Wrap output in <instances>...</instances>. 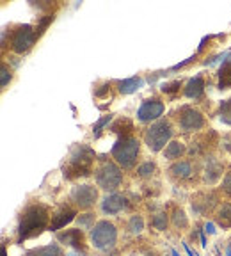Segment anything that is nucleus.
<instances>
[{
    "label": "nucleus",
    "mask_w": 231,
    "mask_h": 256,
    "mask_svg": "<svg viewBox=\"0 0 231 256\" xmlns=\"http://www.w3.org/2000/svg\"><path fill=\"white\" fill-rule=\"evenodd\" d=\"M57 240H59L60 244L64 246H70V248H75L76 251H84V233H82V230L80 228H75V230H66V232L59 233L57 235Z\"/></svg>",
    "instance_id": "13"
},
{
    "label": "nucleus",
    "mask_w": 231,
    "mask_h": 256,
    "mask_svg": "<svg viewBox=\"0 0 231 256\" xmlns=\"http://www.w3.org/2000/svg\"><path fill=\"white\" fill-rule=\"evenodd\" d=\"M220 188H222V192L226 194L228 198H231V166H230V169L226 171V174H224Z\"/></svg>",
    "instance_id": "30"
},
{
    "label": "nucleus",
    "mask_w": 231,
    "mask_h": 256,
    "mask_svg": "<svg viewBox=\"0 0 231 256\" xmlns=\"http://www.w3.org/2000/svg\"><path fill=\"white\" fill-rule=\"evenodd\" d=\"M110 120H112V114H107V116H104L100 121H98V123L94 124V128H92V132H94V137L100 136V132L104 130L105 126H107L108 123H110Z\"/></svg>",
    "instance_id": "31"
},
{
    "label": "nucleus",
    "mask_w": 231,
    "mask_h": 256,
    "mask_svg": "<svg viewBox=\"0 0 231 256\" xmlns=\"http://www.w3.org/2000/svg\"><path fill=\"white\" fill-rule=\"evenodd\" d=\"M168 224H169V216L166 212H158L153 216L152 226L156 232H166V230H168Z\"/></svg>",
    "instance_id": "24"
},
{
    "label": "nucleus",
    "mask_w": 231,
    "mask_h": 256,
    "mask_svg": "<svg viewBox=\"0 0 231 256\" xmlns=\"http://www.w3.org/2000/svg\"><path fill=\"white\" fill-rule=\"evenodd\" d=\"M226 256H231V246H228L226 248Z\"/></svg>",
    "instance_id": "38"
},
{
    "label": "nucleus",
    "mask_w": 231,
    "mask_h": 256,
    "mask_svg": "<svg viewBox=\"0 0 231 256\" xmlns=\"http://www.w3.org/2000/svg\"><path fill=\"white\" fill-rule=\"evenodd\" d=\"M126 228L130 233H134V235H139V233H142L144 230V219L142 216H132L130 219H128V224H126Z\"/></svg>",
    "instance_id": "21"
},
{
    "label": "nucleus",
    "mask_w": 231,
    "mask_h": 256,
    "mask_svg": "<svg viewBox=\"0 0 231 256\" xmlns=\"http://www.w3.org/2000/svg\"><path fill=\"white\" fill-rule=\"evenodd\" d=\"M219 118L224 124H230L231 126V98L230 100H224L219 107Z\"/></svg>",
    "instance_id": "26"
},
{
    "label": "nucleus",
    "mask_w": 231,
    "mask_h": 256,
    "mask_svg": "<svg viewBox=\"0 0 231 256\" xmlns=\"http://www.w3.org/2000/svg\"><path fill=\"white\" fill-rule=\"evenodd\" d=\"M180 86H182V84H180V80H172V82H168V84H162V88H160V89H162V92H168V94H169V92L178 91Z\"/></svg>",
    "instance_id": "32"
},
{
    "label": "nucleus",
    "mask_w": 231,
    "mask_h": 256,
    "mask_svg": "<svg viewBox=\"0 0 231 256\" xmlns=\"http://www.w3.org/2000/svg\"><path fill=\"white\" fill-rule=\"evenodd\" d=\"M124 208H126V198L123 194H120V192H112V194L105 196V200L102 201V210L107 216H116V214H120Z\"/></svg>",
    "instance_id": "12"
},
{
    "label": "nucleus",
    "mask_w": 231,
    "mask_h": 256,
    "mask_svg": "<svg viewBox=\"0 0 231 256\" xmlns=\"http://www.w3.org/2000/svg\"><path fill=\"white\" fill-rule=\"evenodd\" d=\"M203 92H204V80L200 75L190 78L187 82V86H185V96L192 98V100H200L201 96H203Z\"/></svg>",
    "instance_id": "15"
},
{
    "label": "nucleus",
    "mask_w": 231,
    "mask_h": 256,
    "mask_svg": "<svg viewBox=\"0 0 231 256\" xmlns=\"http://www.w3.org/2000/svg\"><path fill=\"white\" fill-rule=\"evenodd\" d=\"M92 162H94V152L86 144H76L70 152V158L64 166V176L66 178H78L88 176L91 172Z\"/></svg>",
    "instance_id": "2"
},
{
    "label": "nucleus",
    "mask_w": 231,
    "mask_h": 256,
    "mask_svg": "<svg viewBox=\"0 0 231 256\" xmlns=\"http://www.w3.org/2000/svg\"><path fill=\"white\" fill-rule=\"evenodd\" d=\"M110 91V86L108 84H105V86H102V89H98V91H94V96L96 98H104L107 92Z\"/></svg>",
    "instance_id": "34"
},
{
    "label": "nucleus",
    "mask_w": 231,
    "mask_h": 256,
    "mask_svg": "<svg viewBox=\"0 0 231 256\" xmlns=\"http://www.w3.org/2000/svg\"><path fill=\"white\" fill-rule=\"evenodd\" d=\"M219 89H231V66L219 70Z\"/></svg>",
    "instance_id": "25"
},
{
    "label": "nucleus",
    "mask_w": 231,
    "mask_h": 256,
    "mask_svg": "<svg viewBox=\"0 0 231 256\" xmlns=\"http://www.w3.org/2000/svg\"><path fill=\"white\" fill-rule=\"evenodd\" d=\"M2 256H8V251H6V248H2Z\"/></svg>",
    "instance_id": "41"
},
{
    "label": "nucleus",
    "mask_w": 231,
    "mask_h": 256,
    "mask_svg": "<svg viewBox=\"0 0 231 256\" xmlns=\"http://www.w3.org/2000/svg\"><path fill=\"white\" fill-rule=\"evenodd\" d=\"M96 184L104 190L114 192L116 188L123 184V172L121 168L114 162H104L100 168L96 169Z\"/></svg>",
    "instance_id": "6"
},
{
    "label": "nucleus",
    "mask_w": 231,
    "mask_h": 256,
    "mask_svg": "<svg viewBox=\"0 0 231 256\" xmlns=\"http://www.w3.org/2000/svg\"><path fill=\"white\" fill-rule=\"evenodd\" d=\"M172 226L178 230L188 228V219L182 208H174V212H172Z\"/></svg>",
    "instance_id": "23"
},
{
    "label": "nucleus",
    "mask_w": 231,
    "mask_h": 256,
    "mask_svg": "<svg viewBox=\"0 0 231 256\" xmlns=\"http://www.w3.org/2000/svg\"><path fill=\"white\" fill-rule=\"evenodd\" d=\"M172 137V128L169 124V121L166 120H160L156 123H153L152 126L148 128L146 134H144V142L153 153L156 152H162L164 146L169 144Z\"/></svg>",
    "instance_id": "4"
},
{
    "label": "nucleus",
    "mask_w": 231,
    "mask_h": 256,
    "mask_svg": "<svg viewBox=\"0 0 231 256\" xmlns=\"http://www.w3.org/2000/svg\"><path fill=\"white\" fill-rule=\"evenodd\" d=\"M91 242L96 249L108 251L118 242V228L110 220H98L94 228L91 230Z\"/></svg>",
    "instance_id": "5"
},
{
    "label": "nucleus",
    "mask_w": 231,
    "mask_h": 256,
    "mask_svg": "<svg viewBox=\"0 0 231 256\" xmlns=\"http://www.w3.org/2000/svg\"><path fill=\"white\" fill-rule=\"evenodd\" d=\"M228 150H230V152H231V142H230V144H228Z\"/></svg>",
    "instance_id": "42"
},
{
    "label": "nucleus",
    "mask_w": 231,
    "mask_h": 256,
    "mask_svg": "<svg viewBox=\"0 0 231 256\" xmlns=\"http://www.w3.org/2000/svg\"><path fill=\"white\" fill-rule=\"evenodd\" d=\"M169 172H171L174 178H180V180H187L190 178L194 169H192V164L188 160H182V162H176L169 168Z\"/></svg>",
    "instance_id": "17"
},
{
    "label": "nucleus",
    "mask_w": 231,
    "mask_h": 256,
    "mask_svg": "<svg viewBox=\"0 0 231 256\" xmlns=\"http://www.w3.org/2000/svg\"><path fill=\"white\" fill-rule=\"evenodd\" d=\"M222 174V164L217 162L216 158H210L206 162V168H204V184L214 185L217 184V180Z\"/></svg>",
    "instance_id": "14"
},
{
    "label": "nucleus",
    "mask_w": 231,
    "mask_h": 256,
    "mask_svg": "<svg viewBox=\"0 0 231 256\" xmlns=\"http://www.w3.org/2000/svg\"><path fill=\"white\" fill-rule=\"evenodd\" d=\"M180 128L184 132H194V130H200L204 124V118L200 110L196 108H185L182 114H180Z\"/></svg>",
    "instance_id": "11"
},
{
    "label": "nucleus",
    "mask_w": 231,
    "mask_h": 256,
    "mask_svg": "<svg viewBox=\"0 0 231 256\" xmlns=\"http://www.w3.org/2000/svg\"><path fill=\"white\" fill-rule=\"evenodd\" d=\"M48 219H50V214L44 204H28L22 214L20 224H18V242H24V240L43 233L44 228L50 226Z\"/></svg>",
    "instance_id": "1"
},
{
    "label": "nucleus",
    "mask_w": 231,
    "mask_h": 256,
    "mask_svg": "<svg viewBox=\"0 0 231 256\" xmlns=\"http://www.w3.org/2000/svg\"><path fill=\"white\" fill-rule=\"evenodd\" d=\"M25 256H68L62 251L59 244H48L43 246V248H36L30 249V251L25 252Z\"/></svg>",
    "instance_id": "16"
},
{
    "label": "nucleus",
    "mask_w": 231,
    "mask_h": 256,
    "mask_svg": "<svg viewBox=\"0 0 231 256\" xmlns=\"http://www.w3.org/2000/svg\"><path fill=\"white\" fill-rule=\"evenodd\" d=\"M76 219V210L73 206H68V204H64V206H59L56 212L52 214V220H50V226L48 230L50 232H59L60 228H64L66 224H70L72 220Z\"/></svg>",
    "instance_id": "10"
},
{
    "label": "nucleus",
    "mask_w": 231,
    "mask_h": 256,
    "mask_svg": "<svg viewBox=\"0 0 231 256\" xmlns=\"http://www.w3.org/2000/svg\"><path fill=\"white\" fill-rule=\"evenodd\" d=\"M52 20H54V16H52V14H48L46 18H43V20H41V24L38 25V28H36V34H38V36H40V34H43V30L48 27V24H50Z\"/></svg>",
    "instance_id": "33"
},
{
    "label": "nucleus",
    "mask_w": 231,
    "mask_h": 256,
    "mask_svg": "<svg viewBox=\"0 0 231 256\" xmlns=\"http://www.w3.org/2000/svg\"><path fill=\"white\" fill-rule=\"evenodd\" d=\"M75 220L78 222L80 230H92L96 226V216L92 212L82 214V216H78Z\"/></svg>",
    "instance_id": "22"
},
{
    "label": "nucleus",
    "mask_w": 231,
    "mask_h": 256,
    "mask_svg": "<svg viewBox=\"0 0 231 256\" xmlns=\"http://www.w3.org/2000/svg\"><path fill=\"white\" fill-rule=\"evenodd\" d=\"M164 110H166V107L160 100H146L137 110V120L142 123H150V121L158 120L164 114Z\"/></svg>",
    "instance_id": "9"
},
{
    "label": "nucleus",
    "mask_w": 231,
    "mask_h": 256,
    "mask_svg": "<svg viewBox=\"0 0 231 256\" xmlns=\"http://www.w3.org/2000/svg\"><path fill=\"white\" fill-rule=\"evenodd\" d=\"M185 152H187V148H185L184 142H180V140H171V142L166 146V150H164V156H166L168 160H176L184 155Z\"/></svg>",
    "instance_id": "19"
},
{
    "label": "nucleus",
    "mask_w": 231,
    "mask_h": 256,
    "mask_svg": "<svg viewBox=\"0 0 231 256\" xmlns=\"http://www.w3.org/2000/svg\"><path fill=\"white\" fill-rule=\"evenodd\" d=\"M196 56H198V54H196ZM196 56H192V57H188L187 60H184V62H180V64H174V66H172V72H176V70H180V68H184V66H187L188 62H192V60L196 59Z\"/></svg>",
    "instance_id": "36"
},
{
    "label": "nucleus",
    "mask_w": 231,
    "mask_h": 256,
    "mask_svg": "<svg viewBox=\"0 0 231 256\" xmlns=\"http://www.w3.org/2000/svg\"><path fill=\"white\" fill-rule=\"evenodd\" d=\"M134 130V124H132L130 120H118L114 124H112V132L116 134H123V132H132Z\"/></svg>",
    "instance_id": "27"
},
{
    "label": "nucleus",
    "mask_w": 231,
    "mask_h": 256,
    "mask_svg": "<svg viewBox=\"0 0 231 256\" xmlns=\"http://www.w3.org/2000/svg\"><path fill=\"white\" fill-rule=\"evenodd\" d=\"M11 78H12V75H11V70L6 66V64H2L0 66V88L4 89L6 86L11 82Z\"/></svg>",
    "instance_id": "29"
},
{
    "label": "nucleus",
    "mask_w": 231,
    "mask_h": 256,
    "mask_svg": "<svg viewBox=\"0 0 231 256\" xmlns=\"http://www.w3.org/2000/svg\"><path fill=\"white\" fill-rule=\"evenodd\" d=\"M140 152V142L136 137L123 136L112 148V156H114L116 164L123 169H132L136 166L137 156Z\"/></svg>",
    "instance_id": "3"
},
{
    "label": "nucleus",
    "mask_w": 231,
    "mask_h": 256,
    "mask_svg": "<svg viewBox=\"0 0 231 256\" xmlns=\"http://www.w3.org/2000/svg\"><path fill=\"white\" fill-rule=\"evenodd\" d=\"M156 168L153 162H144V164H140L139 168H137V174L140 176V178H152L153 174H155Z\"/></svg>",
    "instance_id": "28"
},
{
    "label": "nucleus",
    "mask_w": 231,
    "mask_h": 256,
    "mask_svg": "<svg viewBox=\"0 0 231 256\" xmlns=\"http://www.w3.org/2000/svg\"><path fill=\"white\" fill-rule=\"evenodd\" d=\"M198 233H200V240H201V248H206V236H204V233L201 232V230H198Z\"/></svg>",
    "instance_id": "37"
},
{
    "label": "nucleus",
    "mask_w": 231,
    "mask_h": 256,
    "mask_svg": "<svg viewBox=\"0 0 231 256\" xmlns=\"http://www.w3.org/2000/svg\"><path fill=\"white\" fill-rule=\"evenodd\" d=\"M144 86V80L140 76H132V78H124L118 84V91L121 94H132V92L139 91L140 88Z\"/></svg>",
    "instance_id": "18"
},
{
    "label": "nucleus",
    "mask_w": 231,
    "mask_h": 256,
    "mask_svg": "<svg viewBox=\"0 0 231 256\" xmlns=\"http://www.w3.org/2000/svg\"><path fill=\"white\" fill-rule=\"evenodd\" d=\"M204 232L208 233V235H216L217 230H216V224L212 222V220H208L206 224H204Z\"/></svg>",
    "instance_id": "35"
},
{
    "label": "nucleus",
    "mask_w": 231,
    "mask_h": 256,
    "mask_svg": "<svg viewBox=\"0 0 231 256\" xmlns=\"http://www.w3.org/2000/svg\"><path fill=\"white\" fill-rule=\"evenodd\" d=\"M36 30L30 27V25H20V27L16 28L14 34H12V40H11V48L12 52L16 54H25L28 52L34 43H36Z\"/></svg>",
    "instance_id": "8"
},
{
    "label": "nucleus",
    "mask_w": 231,
    "mask_h": 256,
    "mask_svg": "<svg viewBox=\"0 0 231 256\" xmlns=\"http://www.w3.org/2000/svg\"><path fill=\"white\" fill-rule=\"evenodd\" d=\"M171 254H172V256H180V254H178V251H176V249H171Z\"/></svg>",
    "instance_id": "39"
},
{
    "label": "nucleus",
    "mask_w": 231,
    "mask_h": 256,
    "mask_svg": "<svg viewBox=\"0 0 231 256\" xmlns=\"http://www.w3.org/2000/svg\"><path fill=\"white\" fill-rule=\"evenodd\" d=\"M70 200L73 201L76 208L80 210H89L96 204L98 201V188L94 185H89V184H84V185H76L73 187L72 194H70Z\"/></svg>",
    "instance_id": "7"
},
{
    "label": "nucleus",
    "mask_w": 231,
    "mask_h": 256,
    "mask_svg": "<svg viewBox=\"0 0 231 256\" xmlns=\"http://www.w3.org/2000/svg\"><path fill=\"white\" fill-rule=\"evenodd\" d=\"M217 222L222 228H231V203H222L217 210Z\"/></svg>",
    "instance_id": "20"
},
{
    "label": "nucleus",
    "mask_w": 231,
    "mask_h": 256,
    "mask_svg": "<svg viewBox=\"0 0 231 256\" xmlns=\"http://www.w3.org/2000/svg\"><path fill=\"white\" fill-rule=\"evenodd\" d=\"M68 256H80V251H76V252H70Z\"/></svg>",
    "instance_id": "40"
}]
</instances>
